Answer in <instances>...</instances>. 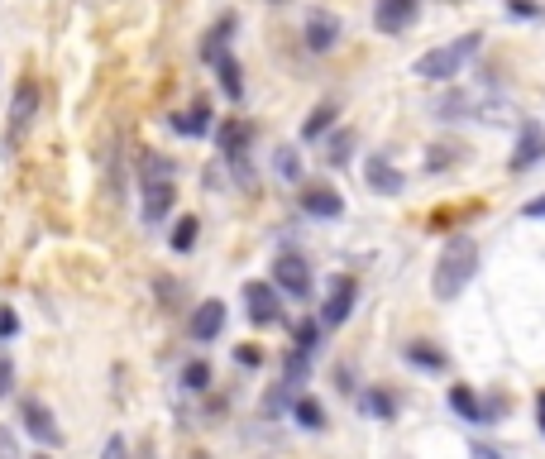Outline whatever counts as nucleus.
Here are the masks:
<instances>
[{"instance_id":"4","label":"nucleus","mask_w":545,"mask_h":459,"mask_svg":"<svg viewBox=\"0 0 545 459\" xmlns=\"http://www.w3.org/2000/svg\"><path fill=\"white\" fill-rule=\"evenodd\" d=\"M244 316H249V326H259V330L278 326L283 321V287L249 278L244 283Z\"/></svg>"},{"instance_id":"1","label":"nucleus","mask_w":545,"mask_h":459,"mask_svg":"<svg viewBox=\"0 0 545 459\" xmlns=\"http://www.w3.org/2000/svg\"><path fill=\"white\" fill-rule=\"evenodd\" d=\"M474 273H479V244L469 240V235H450L436 259V273H431L436 302H455L459 292L474 283Z\"/></svg>"},{"instance_id":"15","label":"nucleus","mask_w":545,"mask_h":459,"mask_svg":"<svg viewBox=\"0 0 545 459\" xmlns=\"http://www.w3.org/2000/svg\"><path fill=\"white\" fill-rule=\"evenodd\" d=\"M216 144H220V158H235V153H254V125H249V120H240V115H230V120H220Z\"/></svg>"},{"instance_id":"7","label":"nucleus","mask_w":545,"mask_h":459,"mask_svg":"<svg viewBox=\"0 0 545 459\" xmlns=\"http://www.w3.org/2000/svg\"><path fill=\"white\" fill-rule=\"evenodd\" d=\"M354 302H359V283L349 278V273H335L330 278V292H326V306H321V321L326 330H340L354 316Z\"/></svg>"},{"instance_id":"32","label":"nucleus","mask_w":545,"mask_h":459,"mask_svg":"<svg viewBox=\"0 0 545 459\" xmlns=\"http://www.w3.org/2000/svg\"><path fill=\"white\" fill-rule=\"evenodd\" d=\"M153 297H158V306H163V311H177V306H182V297H187V287L177 283V278H153Z\"/></svg>"},{"instance_id":"41","label":"nucleus","mask_w":545,"mask_h":459,"mask_svg":"<svg viewBox=\"0 0 545 459\" xmlns=\"http://www.w3.org/2000/svg\"><path fill=\"white\" fill-rule=\"evenodd\" d=\"M192 459H216V455H206V450H197V455H192Z\"/></svg>"},{"instance_id":"18","label":"nucleus","mask_w":545,"mask_h":459,"mask_svg":"<svg viewBox=\"0 0 545 459\" xmlns=\"http://www.w3.org/2000/svg\"><path fill=\"white\" fill-rule=\"evenodd\" d=\"M235 29H240V15H235V10H230V15H220V20L206 29V39H201V58H206V63H216L220 53H230Z\"/></svg>"},{"instance_id":"20","label":"nucleus","mask_w":545,"mask_h":459,"mask_svg":"<svg viewBox=\"0 0 545 459\" xmlns=\"http://www.w3.org/2000/svg\"><path fill=\"white\" fill-rule=\"evenodd\" d=\"M134 168H139V182H173L177 177V163L168 158V153H158V149H144Z\"/></svg>"},{"instance_id":"30","label":"nucleus","mask_w":545,"mask_h":459,"mask_svg":"<svg viewBox=\"0 0 545 459\" xmlns=\"http://www.w3.org/2000/svg\"><path fill=\"white\" fill-rule=\"evenodd\" d=\"M177 383H182L187 393H206V388H211V364H206V359H187Z\"/></svg>"},{"instance_id":"21","label":"nucleus","mask_w":545,"mask_h":459,"mask_svg":"<svg viewBox=\"0 0 545 459\" xmlns=\"http://www.w3.org/2000/svg\"><path fill=\"white\" fill-rule=\"evenodd\" d=\"M292 421L302 426V431H326V407L316 402V397H306V393H297L292 397Z\"/></svg>"},{"instance_id":"17","label":"nucleus","mask_w":545,"mask_h":459,"mask_svg":"<svg viewBox=\"0 0 545 459\" xmlns=\"http://www.w3.org/2000/svg\"><path fill=\"white\" fill-rule=\"evenodd\" d=\"M168 125H173V134H182V139H201V134H211L216 130V125H211V101H192L187 110L168 115Z\"/></svg>"},{"instance_id":"33","label":"nucleus","mask_w":545,"mask_h":459,"mask_svg":"<svg viewBox=\"0 0 545 459\" xmlns=\"http://www.w3.org/2000/svg\"><path fill=\"white\" fill-rule=\"evenodd\" d=\"M15 335H20V316H15V306L0 302V345H10Z\"/></svg>"},{"instance_id":"36","label":"nucleus","mask_w":545,"mask_h":459,"mask_svg":"<svg viewBox=\"0 0 545 459\" xmlns=\"http://www.w3.org/2000/svg\"><path fill=\"white\" fill-rule=\"evenodd\" d=\"M0 459H20V440L10 426H0Z\"/></svg>"},{"instance_id":"10","label":"nucleus","mask_w":545,"mask_h":459,"mask_svg":"<svg viewBox=\"0 0 545 459\" xmlns=\"http://www.w3.org/2000/svg\"><path fill=\"white\" fill-rule=\"evenodd\" d=\"M364 182H369L378 197H402V192H407V173L397 168L388 153H369V163H364Z\"/></svg>"},{"instance_id":"40","label":"nucleus","mask_w":545,"mask_h":459,"mask_svg":"<svg viewBox=\"0 0 545 459\" xmlns=\"http://www.w3.org/2000/svg\"><path fill=\"white\" fill-rule=\"evenodd\" d=\"M536 426H541V436H545V393L536 397Z\"/></svg>"},{"instance_id":"5","label":"nucleus","mask_w":545,"mask_h":459,"mask_svg":"<svg viewBox=\"0 0 545 459\" xmlns=\"http://www.w3.org/2000/svg\"><path fill=\"white\" fill-rule=\"evenodd\" d=\"M20 426L34 445H48V450L63 445V426H58V416L48 412L44 397H20Z\"/></svg>"},{"instance_id":"6","label":"nucleus","mask_w":545,"mask_h":459,"mask_svg":"<svg viewBox=\"0 0 545 459\" xmlns=\"http://www.w3.org/2000/svg\"><path fill=\"white\" fill-rule=\"evenodd\" d=\"M273 283L283 287V297H292V302H311V292H316L311 263H306L302 254H278V263H273Z\"/></svg>"},{"instance_id":"34","label":"nucleus","mask_w":545,"mask_h":459,"mask_svg":"<svg viewBox=\"0 0 545 459\" xmlns=\"http://www.w3.org/2000/svg\"><path fill=\"white\" fill-rule=\"evenodd\" d=\"M101 459H130V440H125V436H106Z\"/></svg>"},{"instance_id":"39","label":"nucleus","mask_w":545,"mask_h":459,"mask_svg":"<svg viewBox=\"0 0 545 459\" xmlns=\"http://www.w3.org/2000/svg\"><path fill=\"white\" fill-rule=\"evenodd\" d=\"M522 216H526V220H545V197H531V201H526Z\"/></svg>"},{"instance_id":"14","label":"nucleus","mask_w":545,"mask_h":459,"mask_svg":"<svg viewBox=\"0 0 545 459\" xmlns=\"http://www.w3.org/2000/svg\"><path fill=\"white\" fill-rule=\"evenodd\" d=\"M541 158H545V125L526 120L522 130H517V149H512V173H526V168H536Z\"/></svg>"},{"instance_id":"8","label":"nucleus","mask_w":545,"mask_h":459,"mask_svg":"<svg viewBox=\"0 0 545 459\" xmlns=\"http://www.w3.org/2000/svg\"><path fill=\"white\" fill-rule=\"evenodd\" d=\"M340 34H345V24L335 20L330 10H306L302 44L311 48V53H335V48H340Z\"/></svg>"},{"instance_id":"9","label":"nucleus","mask_w":545,"mask_h":459,"mask_svg":"<svg viewBox=\"0 0 545 459\" xmlns=\"http://www.w3.org/2000/svg\"><path fill=\"white\" fill-rule=\"evenodd\" d=\"M177 206V182H139V220L163 225Z\"/></svg>"},{"instance_id":"28","label":"nucleus","mask_w":545,"mask_h":459,"mask_svg":"<svg viewBox=\"0 0 545 459\" xmlns=\"http://www.w3.org/2000/svg\"><path fill=\"white\" fill-rule=\"evenodd\" d=\"M335 120H340V110L330 106V101H326V106H316V110H311V115H306L302 139H326V134L335 130Z\"/></svg>"},{"instance_id":"42","label":"nucleus","mask_w":545,"mask_h":459,"mask_svg":"<svg viewBox=\"0 0 545 459\" xmlns=\"http://www.w3.org/2000/svg\"><path fill=\"white\" fill-rule=\"evenodd\" d=\"M268 5H287V0H268Z\"/></svg>"},{"instance_id":"12","label":"nucleus","mask_w":545,"mask_h":459,"mask_svg":"<svg viewBox=\"0 0 545 459\" xmlns=\"http://www.w3.org/2000/svg\"><path fill=\"white\" fill-rule=\"evenodd\" d=\"M225 321H230L225 302H201V306H192V316H187V335H192L197 345H211V340H220Z\"/></svg>"},{"instance_id":"19","label":"nucleus","mask_w":545,"mask_h":459,"mask_svg":"<svg viewBox=\"0 0 545 459\" xmlns=\"http://www.w3.org/2000/svg\"><path fill=\"white\" fill-rule=\"evenodd\" d=\"M450 412H455L459 421H469V426H488V407H483V402L469 393L464 383H455V388H450Z\"/></svg>"},{"instance_id":"29","label":"nucleus","mask_w":545,"mask_h":459,"mask_svg":"<svg viewBox=\"0 0 545 459\" xmlns=\"http://www.w3.org/2000/svg\"><path fill=\"white\" fill-rule=\"evenodd\" d=\"M197 230H201V220H197V216H182V220H177L173 235H168L173 254H192V249H197Z\"/></svg>"},{"instance_id":"25","label":"nucleus","mask_w":545,"mask_h":459,"mask_svg":"<svg viewBox=\"0 0 545 459\" xmlns=\"http://www.w3.org/2000/svg\"><path fill=\"white\" fill-rule=\"evenodd\" d=\"M311 359H316V354H302L297 345L287 350V359H283V383L292 388V393H302V383L311 378Z\"/></svg>"},{"instance_id":"23","label":"nucleus","mask_w":545,"mask_h":459,"mask_svg":"<svg viewBox=\"0 0 545 459\" xmlns=\"http://www.w3.org/2000/svg\"><path fill=\"white\" fill-rule=\"evenodd\" d=\"M402 359H407L412 369H426V373H440L445 364H450V359H445V354H440L431 340H412V345L402 350Z\"/></svg>"},{"instance_id":"13","label":"nucleus","mask_w":545,"mask_h":459,"mask_svg":"<svg viewBox=\"0 0 545 459\" xmlns=\"http://www.w3.org/2000/svg\"><path fill=\"white\" fill-rule=\"evenodd\" d=\"M488 120V96L483 91H450L436 101V120Z\"/></svg>"},{"instance_id":"31","label":"nucleus","mask_w":545,"mask_h":459,"mask_svg":"<svg viewBox=\"0 0 545 459\" xmlns=\"http://www.w3.org/2000/svg\"><path fill=\"white\" fill-rule=\"evenodd\" d=\"M273 168H278V177H283V182H302V153L292 149V144L273 149Z\"/></svg>"},{"instance_id":"3","label":"nucleus","mask_w":545,"mask_h":459,"mask_svg":"<svg viewBox=\"0 0 545 459\" xmlns=\"http://www.w3.org/2000/svg\"><path fill=\"white\" fill-rule=\"evenodd\" d=\"M34 115H39V82H34V77H20L15 91H10V110H5V149H15L24 134H29Z\"/></svg>"},{"instance_id":"24","label":"nucleus","mask_w":545,"mask_h":459,"mask_svg":"<svg viewBox=\"0 0 545 459\" xmlns=\"http://www.w3.org/2000/svg\"><path fill=\"white\" fill-rule=\"evenodd\" d=\"M354 144H359V134L349 130V125L345 130H330L326 134V163L330 168H345L349 158H354Z\"/></svg>"},{"instance_id":"11","label":"nucleus","mask_w":545,"mask_h":459,"mask_svg":"<svg viewBox=\"0 0 545 459\" xmlns=\"http://www.w3.org/2000/svg\"><path fill=\"white\" fill-rule=\"evenodd\" d=\"M421 15V0H373V29L378 34H402Z\"/></svg>"},{"instance_id":"27","label":"nucleus","mask_w":545,"mask_h":459,"mask_svg":"<svg viewBox=\"0 0 545 459\" xmlns=\"http://www.w3.org/2000/svg\"><path fill=\"white\" fill-rule=\"evenodd\" d=\"M321 335H326V321H321V316H316V321L306 316V321L292 326V345H297L302 354H316V350H321Z\"/></svg>"},{"instance_id":"22","label":"nucleus","mask_w":545,"mask_h":459,"mask_svg":"<svg viewBox=\"0 0 545 459\" xmlns=\"http://www.w3.org/2000/svg\"><path fill=\"white\" fill-rule=\"evenodd\" d=\"M211 67H216V77H220V91H225L230 101H244V72H240V63H235V53H220Z\"/></svg>"},{"instance_id":"38","label":"nucleus","mask_w":545,"mask_h":459,"mask_svg":"<svg viewBox=\"0 0 545 459\" xmlns=\"http://www.w3.org/2000/svg\"><path fill=\"white\" fill-rule=\"evenodd\" d=\"M507 10H512L517 20H536V15H541V5H536V0H507Z\"/></svg>"},{"instance_id":"35","label":"nucleus","mask_w":545,"mask_h":459,"mask_svg":"<svg viewBox=\"0 0 545 459\" xmlns=\"http://www.w3.org/2000/svg\"><path fill=\"white\" fill-rule=\"evenodd\" d=\"M15 393V359L10 354H0V397Z\"/></svg>"},{"instance_id":"26","label":"nucleus","mask_w":545,"mask_h":459,"mask_svg":"<svg viewBox=\"0 0 545 459\" xmlns=\"http://www.w3.org/2000/svg\"><path fill=\"white\" fill-rule=\"evenodd\" d=\"M359 407H364L373 421H393V416H397V397L388 393V388H369V393L359 397Z\"/></svg>"},{"instance_id":"16","label":"nucleus","mask_w":545,"mask_h":459,"mask_svg":"<svg viewBox=\"0 0 545 459\" xmlns=\"http://www.w3.org/2000/svg\"><path fill=\"white\" fill-rule=\"evenodd\" d=\"M297 206H302L311 220H340L345 216V197L330 192V187H306L302 197H297Z\"/></svg>"},{"instance_id":"2","label":"nucleus","mask_w":545,"mask_h":459,"mask_svg":"<svg viewBox=\"0 0 545 459\" xmlns=\"http://www.w3.org/2000/svg\"><path fill=\"white\" fill-rule=\"evenodd\" d=\"M479 44H483V34H459L455 44H440L431 53H421L412 63V72L421 82H455L459 72H464V63L479 53Z\"/></svg>"},{"instance_id":"37","label":"nucleus","mask_w":545,"mask_h":459,"mask_svg":"<svg viewBox=\"0 0 545 459\" xmlns=\"http://www.w3.org/2000/svg\"><path fill=\"white\" fill-rule=\"evenodd\" d=\"M235 364H240V369H259L263 350H254V345H240V350H235Z\"/></svg>"}]
</instances>
